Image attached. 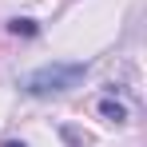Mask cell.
Returning <instances> with one entry per match:
<instances>
[{"mask_svg":"<svg viewBox=\"0 0 147 147\" xmlns=\"http://www.w3.org/2000/svg\"><path fill=\"white\" fill-rule=\"evenodd\" d=\"M4 147H28L24 139H4Z\"/></svg>","mask_w":147,"mask_h":147,"instance_id":"277c9868","label":"cell"},{"mask_svg":"<svg viewBox=\"0 0 147 147\" xmlns=\"http://www.w3.org/2000/svg\"><path fill=\"white\" fill-rule=\"evenodd\" d=\"M96 111L103 115L107 123H127V103H119V99H111V96H103L96 103Z\"/></svg>","mask_w":147,"mask_h":147,"instance_id":"7a4b0ae2","label":"cell"},{"mask_svg":"<svg viewBox=\"0 0 147 147\" xmlns=\"http://www.w3.org/2000/svg\"><path fill=\"white\" fill-rule=\"evenodd\" d=\"M88 76V64H44V68H36V72H28L20 80V92L28 96H60V92H72L76 84Z\"/></svg>","mask_w":147,"mask_h":147,"instance_id":"6da1fadb","label":"cell"},{"mask_svg":"<svg viewBox=\"0 0 147 147\" xmlns=\"http://www.w3.org/2000/svg\"><path fill=\"white\" fill-rule=\"evenodd\" d=\"M8 32H12V36H24V40H32V36L40 32V24H36V20H28V16H12V20H8Z\"/></svg>","mask_w":147,"mask_h":147,"instance_id":"3957f363","label":"cell"}]
</instances>
